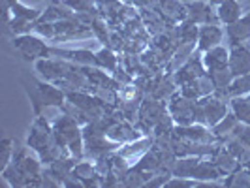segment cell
<instances>
[{"label": "cell", "instance_id": "1", "mask_svg": "<svg viewBox=\"0 0 250 188\" xmlns=\"http://www.w3.org/2000/svg\"><path fill=\"white\" fill-rule=\"evenodd\" d=\"M13 45L23 53V57L26 61H32V59H38V57L47 59L51 55V47L45 45V42H42L36 36H30V34H21L19 38H15Z\"/></svg>", "mask_w": 250, "mask_h": 188}, {"label": "cell", "instance_id": "2", "mask_svg": "<svg viewBox=\"0 0 250 188\" xmlns=\"http://www.w3.org/2000/svg\"><path fill=\"white\" fill-rule=\"evenodd\" d=\"M229 70L233 77L250 74V49L243 43L231 45L229 51Z\"/></svg>", "mask_w": 250, "mask_h": 188}, {"label": "cell", "instance_id": "3", "mask_svg": "<svg viewBox=\"0 0 250 188\" xmlns=\"http://www.w3.org/2000/svg\"><path fill=\"white\" fill-rule=\"evenodd\" d=\"M169 109L173 119L181 125H190L196 119V104H192V100L187 96H177L173 104L169 105Z\"/></svg>", "mask_w": 250, "mask_h": 188}, {"label": "cell", "instance_id": "4", "mask_svg": "<svg viewBox=\"0 0 250 188\" xmlns=\"http://www.w3.org/2000/svg\"><path fill=\"white\" fill-rule=\"evenodd\" d=\"M188 10V21L190 23H201V25H216L218 17L213 15V10L209 6V2H190L187 6Z\"/></svg>", "mask_w": 250, "mask_h": 188}, {"label": "cell", "instance_id": "5", "mask_svg": "<svg viewBox=\"0 0 250 188\" xmlns=\"http://www.w3.org/2000/svg\"><path fill=\"white\" fill-rule=\"evenodd\" d=\"M222 28L216 25H203L198 30V49L200 51H209L216 47L222 42Z\"/></svg>", "mask_w": 250, "mask_h": 188}, {"label": "cell", "instance_id": "6", "mask_svg": "<svg viewBox=\"0 0 250 188\" xmlns=\"http://www.w3.org/2000/svg\"><path fill=\"white\" fill-rule=\"evenodd\" d=\"M226 34H228V40H229L231 45L243 43L245 40H249L250 38V12L247 13V15H241L235 23L228 25Z\"/></svg>", "mask_w": 250, "mask_h": 188}, {"label": "cell", "instance_id": "7", "mask_svg": "<svg viewBox=\"0 0 250 188\" xmlns=\"http://www.w3.org/2000/svg\"><path fill=\"white\" fill-rule=\"evenodd\" d=\"M203 61L200 59H196V57H190L187 61V64L177 72L175 79L177 83H183V85H187L190 81H194V79H198L201 75H205V70H203Z\"/></svg>", "mask_w": 250, "mask_h": 188}, {"label": "cell", "instance_id": "8", "mask_svg": "<svg viewBox=\"0 0 250 188\" xmlns=\"http://www.w3.org/2000/svg\"><path fill=\"white\" fill-rule=\"evenodd\" d=\"M203 64L209 72H216V70H224V68H229V53L216 45L213 49L207 51V55L203 57Z\"/></svg>", "mask_w": 250, "mask_h": 188}, {"label": "cell", "instance_id": "9", "mask_svg": "<svg viewBox=\"0 0 250 188\" xmlns=\"http://www.w3.org/2000/svg\"><path fill=\"white\" fill-rule=\"evenodd\" d=\"M241 12H243V6L239 4L237 0H226L222 4H218L216 17H218L220 23L231 25V23H235L239 17H241Z\"/></svg>", "mask_w": 250, "mask_h": 188}, {"label": "cell", "instance_id": "10", "mask_svg": "<svg viewBox=\"0 0 250 188\" xmlns=\"http://www.w3.org/2000/svg\"><path fill=\"white\" fill-rule=\"evenodd\" d=\"M226 92H228V94H231V96H239V94L243 96V94L250 92V74L235 77V79H233V81L228 85Z\"/></svg>", "mask_w": 250, "mask_h": 188}, {"label": "cell", "instance_id": "11", "mask_svg": "<svg viewBox=\"0 0 250 188\" xmlns=\"http://www.w3.org/2000/svg\"><path fill=\"white\" fill-rule=\"evenodd\" d=\"M10 12H12L13 17H21V19L32 21V23H34L36 19H40V17H42V12H40V10H36V8H28V6L21 4V2H15Z\"/></svg>", "mask_w": 250, "mask_h": 188}, {"label": "cell", "instance_id": "12", "mask_svg": "<svg viewBox=\"0 0 250 188\" xmlns=\"http://www.w3.org/2000/svg\"><path fill=\"white\" fill-rule=\"evenodd\" d=\"M231 105H233V111L239 121L245 125H250V98H237V100H233Z\"/></svg>", "mask_w": 250, "mask_h": 188}, {"label": "cell", "instance_id": "13", "mask_svg": "<svg viewBox=\"0 0 250 188\" xmlns=\"http://www.w3.org/2000/svg\"><path fill=\"white\" fill-rule=\"evenodd\" d=\"M96 59H98V66L107 68V70H115L117 59H115V55L109 49H100L96 53Z\"/></svg>", "mask_w": 250, "mask_h": 188}, {"label": "cell", "instance_id": "14", "mask_svg": "<svg viewBox=\"0 0 250 188\" xmlns=\"http://www.w3.org/2000/svg\"><path fill=\"white\" fill-rule=\"evenodd\" d=\"M64 6H68V8H72L74 12H79V13H87L92 10V6H94V0H62Z\"/></svg>", "mask_w": 250, "mask_h": 188}, {"label": "cell", "instance_id": "15", "mask_svg": "<svg viewBox=\"0 0 250 188\" xmlns=\"http://www.w3.org/2000/svg\"><path fill=\"white\" fill-rule=\"evenodd\" d=\"M237 117L235 115H226L224 119L216 125V130H214V134H218V136H222L224 132H229V130H235V125H237Z\"/></svg>", "mask_w": 250, "mask_h": 188}, {"label": "cell", "instance_id": "16", "mask_svg": "<svg viewBox=\"0 0 250 188\" xmlns=\"http://www.w3.org/2000/svg\"><path fill=\"white\" fill-rule=\"evenodd\" d=\"M228 185H250V173L249 171H239L237 175H233L229 181H228Z\"/></svg>", "mask_w": 250, "mask_h": 188}, {"label": "cell", "instance_id": "17", "mask_svg": "<svg viewBox=\"0 0 250 188\" xmlns=\"http://www.w3.org/2000/svg\"><path fill=\"white\" fill-rule=\"evenodd\" d=\"M10 139H6L4 143H2V169H6V166H8V156H10Z\"/></svg>", "mask_w": 250, "mask_h": 188}, {"label": "cell", "instance_id": "18", "mask_svg": "<svg viewBox=\"0 0 250 188\" xmlns=\"http://www.w3.org/2000/svg\"><path fill=\"white\" fill-rule=\"evenodd\" d=\"M15 2H17V0H4V13H6V17H8V12L12 10V6Z\"/></svg>", "mask_w": 250, "mask_h": 188}, {"label": "cell", "instance_id": "19", "mask_svg": "<svg viewBox=\"0 0 250 188\" xmlns=\"http://www.w3.org/2000/svg\"><path fill=\"white\" fill-rule=\"evenodd\" d=\"M207 2H209L211 6H213V4H216V6H218V4H222V2H226V0H207Z\"/></svg>", "mask_w": 250, "mask_h": 188}]
</instances>
